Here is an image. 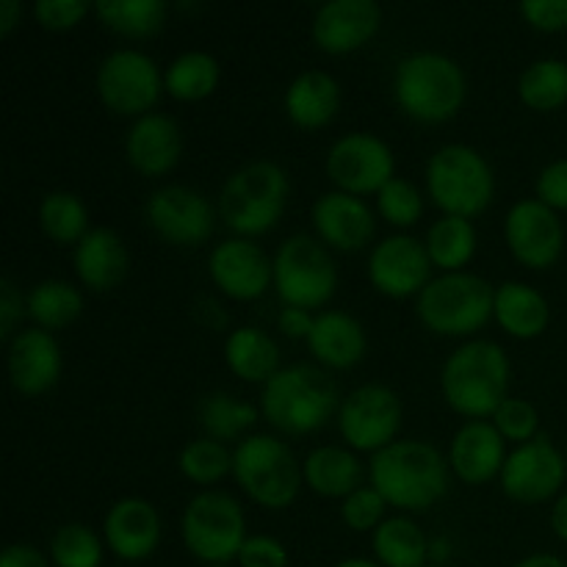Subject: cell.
Masks as SVG:
<instances>
[{
	"label": "cell",
	"instance_id": "6da1fadb",
	"mask_svg": "<svg viewBox=\"0 0 567 567\" xmlns=\"http://www.w3.org/2000/svg\"><path fill=\"white\" fill-rule=\"evenodd\" d=\"M369 482L393 509L424 513L449 491V460L426 441H396L371 454Z\"/></svg>",
	"mask_w": 567,
	"mask_h": 567
},
{
	"label": "cell",
	"instance_id": "7a4b0ae2",
	"mask_svg": "<svg viewBox=\"0 0 567 567\" xmlns=\"http://www.w3.org/2000/svg\"><path fill=\"white\" fill-rule=\"evenodd\" d=\"M341 393L330 371L297 363L280 369L260 391V415L286 435H310L341 410Z\"/></svg>",
	"mask_w": 567,
	"mask_h": 567
},
{
	"label": "cell",
	"instance_id": "3957f363",
	"mask_svg": "<svg viewBox=\"0 0 567 567\" xmlns=\"http://www.w3.org/2000/svg\"><path fill=\"white\" fill-rule=\"evenodd\" d=\"M441 391L454 413L471 421L493 419L509 399L507 352L496 341H465L443 363Z\"/></svg>",
	"mask_w": 567,
	"mask_h": 567
},
{
	"label": "cell",
	"instance_id": "277c9868",
	"mask_svg": "<svg viewBox=\"0 0 567 567\" xmlns=\"http://www.w3.org/2000/svg\"><path fill=\"white\" fill-rule=\"evenodd\" d=\"M468 83L463 66L443 53H413L399 61L393 75V97L415 122L441 125L454 120L465 105Z\"/></svg>",
	"mask_w": 567,
	"mask_h": 567
},
{
	"label": "cell",
	"instance_id": "5b68a950",
	"mask_svg": "<svg viewBox=\"0 0 567 567\" xmlns=\"http://www.w3.org/2000/svg\"><path fill=\"white\" fill-rule=\"evenodd\" d=\"M288 175L275 161H252L225 181L219 192V216L238 238L275 230L286 214Z\"/></svg>",
	"mask_w": 567,
	"mask_h": 567
},
{
	"label": "cell",
	"instance_id": "8992f818",
	"mask_svg": "<svg viewBox=\"0 0 567 567\" xmlns=\"http://www.w3.org/2000/svg\"><path fill=\"white\" fill-rule=\"evenodd\" d=\"M496 288L471 271L432 277L430 286L415 299L421 324L435 336L465 338L480 332L493 319Z\"/></svg>",
	"mask_w": 567,
	"mask_h": 567
},
{
	"label": "cell",
	"instance_id": "52a82bcc",
	"mask_svg": "<svg viewBox=\"0 0 567 567\" xmlns=\"http://www.w3.org/2000/svg\"><path fill=\"white\" fill-rule=\"evenodd\" d=\"M426 194L443 216L474 219L496 194V177L485 155L468 144H446L426 164Z\"/></svg>",
	"mask_w": 567,
	"mask_h": 567
},
{
	"label": "cell",
	"instance_id": "ba28073f",
	"mask_svg": "<svg viewBox=\"0 0 567 567\" xmlns=\"http://www.w3.org/2000/svg\"><path fill=\"white\" fill-rule=\"evenodd\" d=\"M233 476L238 487L266 509H286L302 491V465L275 435H247L233 449Z\"/></svg>",
	"mask_w": 567,
	"mask_h": 567
},
{
	"label": "cell",
	"instance_id": "9c48e42d",
	"mask_svg": "<svg viewBox=\"0 0 567 567\" xmlns=\"http://www.w3.org/2000/svg\"><path fill=\"white\" fill-rule=\"evenodd\" d=\"M181 535L188 554L205 565H230L247 543V515L225 491H199L183 509Z\"/></svg>",
	"mask_w": 567,
	"mask_h": 567
},
{
	"label": "cell",
	"instance_id": "30bf717a",
	"mask_svg": "<svg viewBox=\"0 0 567 567\" xmlns=\"http://www.w3.org/2000/svg\"><path fill=\"white\" fill-rule=\"evenodd\" d=\"M275 291L286 308H324L338 288V269L330 249L305 233L286 238L275 258Z\"/></svg>",
	"mask_w": 567,
	"mask_h": 567
},
{
	"label": "cell",
	"instance_id": "8fae6325",
	"mask_svg": "<svg viewBox=\"0 0 567 567\" xmlns=\"http://www.w3.org/2000/svg\"><path fill=\"white\" fill-rule=\"evenodd\" d=\"M158 64L142 50H114L97 70V94L109 111L120 116H147L164 94Z\"/></svg>",
	"mask_w": 567,
	"mask_h": 567
},
{
	"label": "cell",
	"instance_id": "7c38bea8",
	"mask_svg": "<svg viewBox=\"0 0 567 567\" xmlns=\"http://www.w3.org/2000/svg\"><path fill=\"white\" fill-rule=\"evenodd\" d=\"M402 399L388 385H360L338 410V432L352 452H382L399 441L402 430Z\"/></svg>",
	"mask_w": 567,
	"mask_h": 567
},
{
	"label": "cell",
	"instance_id": "4fadbf2b",
	"mask_svg": "<svg viewBox=\"0 0 567 567\" xmlns=\"http://www.w3.org/2000/svg\"><path fill=\"white\" fill-rule=\"evenodd\" d=\"M327 177L336 192L380 194L396 177V158L393 150L374 133H347L338 138L327 153Z\"/></svg>",
	"mask_w": 567,
	"mask_h": 567
},
{
	"label": "cell",
	"instance_id": "5bb4252c",
	"mask_svg": "<svg viewBox=\"0 0 567 567\" xmlns=\"http://www.w3.org/2000/svg\"><path fill=\"white\" fill-rule=\"evenodd\" d=\"M144 216L147 225L175 247H199L208 241L216 225L214 205L188 186L155 188L144 205Z\"/></svg>",
	"mask_w": 567,
	"mask_h": 567
},
{
	"label": "cell",
	"instance_id": "9a60e30c",
	"mask_svg": "<svg viewBox=\"0 0 567 567\" xmlns=\"http://www.w3.org/2000/svg\"><path fill=\"white\" fill-rule=\"evenodd\" d=\"M504 238L518 264L526 269H551L565 249V227L559 214L540 199H520L504 219Z\"/></svg>",
	"mask_w": 567,
	"mask_h": 567
},
{
	"label": "cell",
	"instance_id": "2e32d148",
	"mask_svg": "<svg viewBox=\"0 0 567 567\" xmlns=\"http://www.w3.org/2000/svg\"><path fill=\"white\" fill-rule=\"evenodd\" d=\"M565 476V454L548 437L537 435L535 441L515 446L507 454V463H504L498 480H502V491L513 502L543 504L557 496Z\"/></svg>",
	"mask_w": 567,
	"mask_h": 567
},
{
	"label": "cell",
	"instance_id": "e0dca14e",
	"mask_svg": "<svg viewBox=\"0 0 567 567\" xmlns=\"http://www.w3.org/2000/svg\"><path fill=\"white\" fill-rule=\"evenodd\" d=\"M432 260L426 244L408 233L388 236L371 249L369 280L380 293L391 299L419 297L432 280Z\"/></svg>",
	"mask_w": 567,
	"mask_h": 567
},
{
	"label": "cell",
	"instance_id": "ac0fdd59",
	"mask_svg": "<svg viewBox=\"0 0 567 567\" xmlns=\"http://www.w3.org/2000/svg\"><path fill=\"white\" fill-rule=\"evenodd\" d=\"M208 275L225 297L252 302L275 286V260L252 238H227L208 255Z\"/></svg>",
	"mask_w": 567,
	"mask_h": 567
},
{
	"label": "cell",
	"instance_id": "d6986e66",
	"mask_svg": "<svg viewBox=\"0 0 567 567\" xmlns=\"http://www.w3.org/2000/svg\"><path fill=\"white\" fill-rule=\"evenodd\" d=\"M313 230L327 249L358 252L377 236V216L365 199L347 192H327L313 203Z\"/></svg>",
	"mask_w": 567,
	"mask_h": 567
},
{
	"label": "cell",
	"instance_id": "ffe728a7",
	"mask_svg": "<svg viewBox=\"0 0 567 567\" xmlns=\"http://www.w3.org/2000/svg\"><path fill=\"white\" fill-rule=\"evenodd\" d=\"M382 28L374 0H330L313 17V42L330 55H347L369 44Z\"/></svg>",
	"mask_w": 567,
	"mask_h": 567
},
{
	"label": "cell",
	"instance_id": "44dd1931",
	"mask_svg": "<svg viewBox=\"0 0 567 567\" xmlns=\"http://www.w3.org/2000/svg\"><path fill=\"white\" fill-rule=\"evenodd\" d=\"M61 347L48 330L28 327L9 341V382L20 396H42L61 377Z\"/></svg>",
	"mask_w": 567,
	"mask_h": 567
},
{
	"label": "cell",
	"instance_id": "7402d4cb",
	"mask_svg": "<svg viewBox=\"0 0 567 567\" xmlns=\"http://www.w3.org/2000/svg\"><path fill=\"white\" fill-rule=\"evenodd\" d=\"M103 540L125 563H144L161 543V515L147 498H120L103 520Z\"/></svg>",
	"mask_w": 567,
	"mask_h": 567
},
{
	"label": "cell",
	"instance_id": "603a6c76",
	"mask_svg": "<svg viewBox=\"0 0 567 567\" xmlns=\"http://www.w3.org/2000/svg\"><path fill=\"white\" fill-rule=\"evenodd\" d=\"M507 463V441L491 421H465L449 446V468L465 485H485L502 476Z\"/></svg>",
	"mask_w": 567,
	"mask_h": 567
},
{
	"label": "cell",
	"instance_id": "cb8c5ba5",
	"mask_svg": "<svg viewBox=\"0 0 567 567\" xmlns=\"http://www.w3.org/2000/svg\"><path fill=\"white\" fill-rule=\"evenodd\" d=\"M183 155V133L172 116L147 114L133 120L125 136V158L138 175L161 177L177 166Z\"/></svg>",
	"mask_w": 567,
	"mask_h": 567
},
{
	"label": "cell",
	"instance_id": "d4e9b609",
	"mask_svg": "<svg viewBox=\"0 0 567 567\" xmlns=\"http://www.w3.org/2000/svg\"><path fill=\"white\" fill-rule=\"evenodd\" d=\"M305 343L327 371L352 369L365 358V347H369L363 324L343 310H324L316 316L313 330Z\"/></svg>",
	"mask_w": 567,
	"mask_h": 567
},
{
	"label": "cell",
	"instance_id": "484cf974",
	"mask_svg": "<svg viewBox=\"0 0 567 567\" xmlns=\"http://www.w3.org/2000/svg\"><path fill=\"white\" fill-rule=\"evenodd\" d=\"M72 264H75L78 280L89 291L103 293L125 280L131 258H127L125 244H122V238L114 230H109V227H92L89 236L75 247Z\"/></svg>",
	"mask_w": 567,
	"mask_h": 567
},
{
	"label": "cell",
	"instance_id": "4316f807",
	"mask_svg": "<svg viewBox=\"0 0 567 567\" xmlns=\"http://www.w3.org/2000/svg\"><path fill=\"white\" fill-rule=\"evenodd\" d=\"M341 109V86L330 72L308 70L291 81L286 92V114L302 131L330 125Z\"/></svg>",
	"mask_w": 567,
	"mask_h": 567
},
{
	"label": "cell",
	"instance_id": "83f0119b",
	"mask_svg": "<svg viewBox=\"0 0 567 567\" xmlns=\"http://www.w3.org/2000/svg\"><path fill=\"white\" fill-rule=\"evenodd\" d=\"M493 319L507 336L518 338V341H532L546 332L551 308L537 288L507 280L496 288V297H493Z\"/></svg>",
	"mask_w": 567,
	"mask_h": 567
},
{
	"label": "cell",
	"instance_id": "f1b7e54d",
	"mask_svg": "<svg viewBox=\"0 0 567 567\" xmlns=\"http://www.w3.org/2000/svg\"><path fill=\"white\" fill-rule=\"evenodd\" d=\"M363 463L349 446H319L305 457L302 480L316 496L347 498L363 487Z\"/></svg>",
	"mask_w": 567,
	"mask_h": 567
},
{
	"label": "cell",
	"instance_id": "f546056e",
	"mask_svg": "<svg viewBox=\"0 0 567 567\" xmlns=\"http://www.w3.org/2000/svg\"><path fill=\"white\" fill-rule=\"evenodd\" d=\"M225 363L238 380L266 385L280 371V347L260 327H238L225 341Z\"/></svg>",
	"mask_w": 567,
	"mask_h": 567
},
{
	"label": "cell",
	"instance_id": "4dcf8cb0",
	"mask_svg": "<svg viewBox=\"0 0 567 567\" xmlns=\"http://www.w3.org/2000/svg\"><path fill=\"white\" fill-rule=\"evenodd\" d=\"M371 551L382 567H424L430 563V537L413 518H385L371 532Z\"/></svg>",
	"mask_w": 567,
	"mask_h": 567
},
{
	"label": "cell",
	"instance_id": "1f68e13d",
	"mask_svg": "<svg viewBox=\"0 0 567 567\" xmlns=\"http://www.w3.org/2000/svg\"><path fill=\"white\" fill-rule=\"evenodd\" d=\"M221 81L219 61L203 50H188L177 55L164 72V89L169 97L183 100V103H197V100L210 97Z\"/></svg>",
	"mask_w": 567,
	"mask_h": 567
},
{
	"label": "cell",
	"instance_id": "d6a6232c",
	"mask_svg": "<svg viewBox=\"0 0 567 567\" xmlns=\"http://www.w3.org/2000/svg\"><path fill=\"white\" fill-rule=\"evenodd\" d=\"M426 252H430L432 266L452 275V271H463L471 264L476 252V230L471 219H460V216H441L435 225L426 230Z\"/></svg>",
	"mask_w": 567,
	"mask_h": 567
},
{
	"label": "cell",
	"instance_id": "836d02e7",
	"mask_svg": "<svg viewBox=\"0 0 567 567\" xmlns=\"http://www.w3.org/2000/svg\"><path fill=\"white\" fill-rule=\"evenodd\" d=\"M169 6L164 0H100L94 14L109 31L131 39H147L158 33L166 22Z\"/></svg>",
	"mask_w": 567,
	"mask_h": 567
},
{
	"label": "cell",
	"instance_id": "e575fe53",
	"mask_svg": "<svg viewBox=\"0 0 567 567\" xmlns=\"http://www.w3.org/2000/svg\"><path fill=\"white\" fill-rule=\"evenodd\" d=\"M25 308L39 330H61L81 316L83 293L66 280H44L31 288Z\"/></svg>",
	"mask_w": 567,
	"mask_h": 567
},
{
	"label": "cell",
	"instance_id": "d590c367",
	"mask_svg": "<svg viewBox=\"0 0 567 567\" xmlns=\"http://www.w3.org/2000/svg\"><path fill=\"white\" fill-rule=\"evenodd\" d=\"M260 419V410H255L252 404L241 402L233 393H208V396L199 402V424H203L205 437L210 441H244V432L252 430Z\"/></svg>",
	"mask_w": 567,
	"mask_h": 567
},
{
	"label": "cell",
	"instance_id": "8d00e7d4",
	"mask_svg": "<svg viewBox=\"0 0 567 567\" xmlns=\"http://www.w3.org/2000/svg\"><path fill=\"white\" fill-rule=\"evenodd\" d=\"M39 227L44 236L55 244H78L89 236L92 225H89V208L83 199L72 192H50L48 197L39 203Z\"/></svg>",
	"mask_w": 567,
	"mask_h": 567
},
{
	"label": "cell",
	"instance_id": "74e56055",
	"mask_svg": "<svg viewBox=\"0 0 567 567\" xmlns=\"http://www.w3.org/2000/svg\"><path fill=\"white\" fill-rule=\"evenodd\" d=\"M520 103L532 111H557L567 103V61H532L518 81Z\"/></svg>",
	"mask_w": 567,
	"mask_h": 567
},
{
	"label": "cell",
	"instance_id": "f35d334b",
	"mask_svg": "<svg viewBox=\"0 0 567 567\" xmlns=\"http://www.w3.org/2000/svg\"><path fill=\"white\" fill-rule=\"evenodd\" d=\"M177 468L194 485L210 487L225 480L227 474H233V452L225 443L197 437V441L183 446L181 457H177Z\"/></svg>",
	"mask_w": 567,
	"mask_h": 567
},
{
	"label": "cell",
	"instance_id": "ab89813d",
	"mask_svg": "<svg viewBox=\"0 0 567 567\" xmlns=\"http://www.w3.org/2000/svg\"><path fill=\"white\" fill-rule=\"evenodd\" d=\"M50 559L55 567H100L103 543L83 524H64L50 540Z\"/></svg>",
	"mask_w": 567,
	"mask_h": 567
},
{
	"label": "cell",
	"instance_id": "60d3db41",
	"mask_svg": "<svg viewBox=\"0 0 567 567\" xmlns=\"http://www.w3.org/2000/svg\"><path fill=\"white\" fill-rule=\"evenodd\" d=\"M377 210L388 225L399 227H413L424 216V197H421L419 186L410 183L408 177H393L380 194H377Z\"/></svg>",
	"mask_w": 567,
	"mask_h": 567
},
{
	"label": "cell",
	"instance_id": "b9f144b4",
	"mask_svg": "<svg viewBox=\"0 0 567 567\" xmlns=\"http://www.w3.org/2000/svg\"><path fill=\"white\" fill-rule=\"evenodd\" d=\"M491 424L496 426L498 435H502L504 441L524 446V443L535 441L537 432H540V413H537L535 404L526 402V399L509 396L504 399L502 408L493 413Z\"/></svg>",
	"mask_w": 567,
	"mask_h": 567
},
{
	"label": "cell",
	"instance_id": "7bdbcfd3",
	"mask_svg": "<svg viewBox=\"0 0 567 567\" xmlns=\"http://www.w3.org/2000/svg\"><path fill=\"white\" fill-rule=\"evenodd\" d=\"M385 513L388 502L371 485L354 491L341 504V518L352 532H374L385 520Z\"/></svg>",
	"mask_w": 567,
	"mask_h": 567
},
{
	"label": "cell",
	"instance_id": "ee69618b",
	"mask_svg": "<svg viewBox=\"0 0 567 567\" xmlns=\"http://www.w3.org/2000/svg\"><path fill=\"white\" fill-rule=\"evenodd\" d=\"M89 14V3L83 0H37L33 3V17L42 28L50 31H70L83 17Z\"/></svg>",
	"mask_w": 567,
	"mask_h": 567
},
{
	"label": "cell",
	"instance_id": "f6af8a7d",
	"mask_svg": "<svg viewBox=\"0 0 567 567\" xmlns=\"http://www.w3.org/2000/svg\"><path fill=\"white\" fill-rule=\"evenodd\" d=\"M241 567H288V548L266 535H249L238 551Z\"/></svg>",
	"mask_w": 567,
	"mask_h": 567
},
{
	"label": "cell",
	"instance_id": "bcb514c9",
	"mask_svg": "<svg viewBox=\"0 0 567 567\" xmlns=\"http://www.w3.org/2000/svg\"><path fill=\"white\" fill-rule=\"evenodd\" d=\"M520 17L532 28L546 33H557L567 28V0H524Z\"/></svg>",
	"mask_w": 567,
	"mask_h": 567
},
{
	"label": "cell",
	"instance_id": "7dc6e473",
	"mask_svg": "<svg viewBox=\"0 0 567 567\" xmlns=\"http://www.w3.org/2000/svg\"><path fill=\"white\" fill-rule=\"evenodd\" d=\"M537 199L557 214L567 210V158L554 161L537 175Z\"/></svg>",
	"mask_w": 567,
	"mask_h": 567
},
{
	"label": "cell",
	"instance_id": "c3c4849f",
	"mask_svg": "<svg viewBox=\"0 0 567 567\" xmlns=\"http://www.w3.org/2000/svg\"><path fill=\"white\" fill-rule=\"evenodd\" d=\"M25 313L28 308L22 293L17 291V286L9 280V277H3V280H0V341L9 343L11 338L20 332L17 330V324H20V319Z\"/></svg>",
	"mask_w": 567,
	"mask_h": 567
},
{
	"label": "cell",
	"instance_id": "681fc988",
	"mask_svg": "<svg viewBox=\"0 0 567 567\" xmlns=\"http://www.w3.org/2000/svg\"><path fill=\"white\" fill-rule=\"evenodd\" d=\"M313 321L316 316H310V310L302 308H282L280 316H277V327L291 341H308L310 330H313Z\"/></svg>",
	"mask_w": 567,
	"mask_h": 567
},
{
	"label": "cell",
	"instance_id": "f907efd6",
	"mask_svg": "<svg viewBox=\"0 0 567 567\" xmlns=\"http://www.w3.org/2000/svg\"><path fill=\"white\" fill-rule=\"evenodd\" d=\"M0 567H50V563L37 546L14 543V546H6L3 554H0Z\"/></svg>",
	"mask_w": 567,
	"mask_h": 567
},
{
	"label": "cell",
	"instance_id": "816d5d0a",
	"mask_svg": "<svg viewBox=\"0 0 567 567\" xmlns=\"http://www.w3.org/2000/svg\"><path fill=\"white\" fill-rule=\"evenodd\" d=\"M197 319H199V324L210 327V330H219V327L227 324V316L221 313V308L214 302V299H199Z\"/></svg>",
	"mask_w": 567,
	"mask_h": 567
},
{
	"label": "cell",
	"instance_id": "f5cc1de1",
	"mask_svg": "<svg viewBox=\"0 0 567 567\" xmlns=\"http://www.w3.org/2000/svg\"><path fill=\"white\" fill-rule=\"evenodd\" d=\"M22 20V6L17 0H0V37H9Z\"/></svg>",
	"mask_w": 567,
	"mask_h": 567
},
{
	"label": "cell",
	"instance_id": "db71d44e",
	"mask_svg": "<svg viewBox=\"0 0 567 567\" xmlns=\"http://www.w3.org/2000/svg\"><path fill=\"white\" fill-rule=\"evenodd\" d=\"M551 529H554V535L559 537V540L567 543V493H563V496L557 498V504H554Z\"/></svg>",
	"mask_w": 567,
	"mask_h": 567
},
{
	"label": "cell",
	"instance_id": "11a10c76",
	"mask_svg": "<svg viewBox=\"0 0 567 567\" xmlns=\"http://www.w3.org/2000/svg\"><path fill=\"white\" fill-rule=\"evenodd\" d=\"M515 567H567V563L554 557V554H532V557L520 559Z\"/></svg>",
	"mask_w": 567,
	"mask_h": 567
},
{
	"label": "cell",
	"instance_id": "9f6ffc18",
	"mask_svg": "<svg viewBox=\"0 0 567 567\" xmlns=\"http://www.w3.org/2000/svg\"><path fill=\"white\" fill-rule=\"evenodd\" d=\"M449 554H452V543L443 540V537L430 540V559H435V563H446Z\"/></svg>",
	"mask_w": 567,
	"mask_h": 567
},
{
	"label": "cell",
	"instance_id": "6f0895ef",
	"mask_svg": "<svg viewBox=\"0 0 567 567\" xmlns=\"http://www.w3.org/2000/svg\"><path fill=\"white\" fill-rule=\"evenodd\" d=\"M336 567H382L377 559H363V557H352V559H343Z\"/></svg>",
	"mask_w": 567,
	"mask_h": 567
},
{
	"label": "cell",
	"instance_id": "680465c9",
	"mask_svg": "<svg viewBox=\"0 0 567 567\" xmlns=\"http://www.w3.org/2000/svg\"><path fill=\"white\" fill-rule=\"evenodd\" d=\"M203 567H230V565H203Z\"/></svg>",
	"mask_w": 567,
	"mask_h": 567
},
{
	"label": "cell",
	"instance_id": "91938a15",
	"mask_svg": "<svg viewBox=\"0 0 567 567\" xmlns=\"http://www.w3.org/2000/svg\"><path fill=\"white\" fill-rule=\"evenodd\" d=\"M565 463H567V454H565Z\"/></svg>",
	"mask_w": 567,
	"mask_h": 567
}]
</instances>
